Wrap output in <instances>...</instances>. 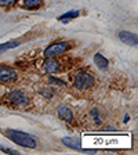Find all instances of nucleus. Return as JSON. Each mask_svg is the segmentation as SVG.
Instances as JSON below:
<instances>
[{
    "instance_id": "nucleus-1",
    "label": "nucleus",
    "mask_w": 138,
    "mask_h": 155,
    "mask_svg": "<svg viewBox=\"0 0 138 155\" xmlns=\"http://www.w3.org/2000/svg\"><path fill=\"white\" fill-rule=\"evenodd\" d=\"M4 134L18 145H22L26 148H35L36 147V139L28 133L19 132V130H4Z\"/></svg>"
},
{
    "instance_id": "nucleus-2",
    "label": "nucleus",
    "mask_w": 138,
    "mask_h": 155,
    "mask_svg": "<svg viewBox=\"0 0 138 155\" xmlns=\"http://www.w3.org/2000/svg\"><path fill=\"white\" fill-rule=\"evenodd\" d=\"M94 84V78L91 74H88V72H77L76 76H75V86L77 87V89H82V90H84V89H88V87H91Z\"/></svg>"
},
{
    "instance_id": "nucleus-3",
    "label": "nucleus",
    "mask_w": 138,
    "mask_h": 155,
    "mask_svg": "<svg viewBox=\"0 0 138 155\" xmlns=\"http://www.w3.org/2000/svg\"><path fill=\"white\" fill-rule=\"evenodd\" d=\"M69 48L66 42H57L50 45L47 48L44 50V55L46 57H55V55H61L62 53H65Z\"/></svg>"
},
{
    "instance_id": "nucleus-4",
    "label": "nucleus",
    "mask_w": 138,
    "mask_h": 155,
    "mask_svg": "<svg viewBox=\"0 0 138 155\" xmlns=\"http://www.w3.org/2000/svg\"><path fill=\"white\" fill-rule=\"evenodd\" d=\"M8 100L11 101V104H14V105H17V107H24L29 103V100L26 98L25 94H22L21 91H17V90L11 91V93L8 94Z\"/></svg>"
},
{
    "instance_id": "nucleus-5",
    "label": "nucleus",
    "mask_w": 138,
    "mask_h": 155,
    "mask_svg": "<svg viewBox=\"0 0 138 155\" xmlns=\"http://www.w3.org/2000/svg\"><path fill=\"white\" fill-rule=\"evenodd\" d=\"M17 78V74L14 69L8 67H0V82H10Z\"/></svg>"
},
{
    "instance_id": "nucleus-6",
    "label": "nucleus",
    "mask_w": 138,
    "mask_h": 155,
    "mask_svg": "<svg viewBox=\"0 0 138 155\" xmlns=\"http://www.w3.org/2000/svg\"><path fill=\"white\" fill-rule=\"evenodd\" d=\"M119 38L123 43H127V45H131V46H135L138 42L137 35H134V33H131V32H127V31H122V32L119 33Z\"/></svg>"
},
{
    "instance_id": "nucleus-7",
    "label": "nucleus",
    "mask_w": 138,
    "mask_h": 155,
    "mask_svg": "<svg viewBox=\"0 0 138 155\" xmlns=\"http://www.w3.org/2000/svg\"><path fill=\"white\" fill-rule=\"evenodd\" d=\"M58 116L61 118L62 120H66V122H71L73 119V115H72V111L65 105L58 107Z\"/></svg>"
},
{
    "instance_id": "nucleus-8",
    "label": "nucleus",
    "mask_w": 138,
    "mask_h": 155,
    "mask_svg": "<svg viewBox=\"0 0 138 155\" xmlns=\"http://www.w3.org/2000/svg\"><path fill=\"white\" fill-rule=\"evenodd\" d=\"M44 69L48 72V74H53V72L58 71V62L55 60H53L51 57H48V60L44 62Z\"/></svg>"
},
{
    "instance_id": "nucleus-9",
    "label": "nucleus",
    "mask_w": 138,
    "mask_h": 155,
    "mask_svg": "<svg viewBox=\"0 0 138 155\" xmlns=\"http://www.w3.org/2000/svg\"><path fill=\"white\" fill-rule=\"evenodd\" d=\"M94 62H95V65L98 68H102V69H105V68H108V65H109V62H108V60H106L105 57H104L102 54H95L94 55Z\"/></svg>"
},
{
    "instance_id": "nucleus-10",
    "label": "nucleus",
    "mask_w": 138,
    "mask_h": 155,
    "mask_svg": "<svg viewBox=\"0 0 138 155\" xmlns=\"http://www.w3.org/2000/svg\"><path fill=\"white\" fill-rule=\"evenodd\" d=\"M43 0H24V6L29 10H35V8H39L42 6Z\"/></svg>"
},
{
    "instance_id": "nucleus-11",
    "label": "nucleus",
    "mask_w": 138,
    "mask_h": 155,
    "mask_svg": "<svg viewBox=\"0 0 138 155\" xmlns=\"http://www.w3.org/2000/svg\"><path fill=\"white\" fill-rule=\"evenodd\" d=\"M62 141H64L65 145H68V147H71V148H80V144H79V140L76 139H71V137H65V139H62Z\"/></svg>"
},
{
    "instance_id": "nucleus-12",
    "label": "nucleus",
    "mask_w": 138,
    "mask_h": 155,
    "mask_svg": "<svg viewBox=\"0 0 138 155\" xmlns=\"http://www.w3.org/2000/svg\"><path fill=\"white\" fill-rule=\"evenodd\" d=\"M19 46V40H13V42H7L4 45H0V53L7 51L10 48H14V47H18Z\"/></svg>"
},
{
    "instance_id": "nucleus-13",
    "label": "nucleus",
    "mask_w": 138,
    "mask_h": 155,
    "mask_svg": "<svg viewBox=\"0 0 138 155\" xmlns=\"http://www.w3.org/2000/svg\"><path fill=\"white\" fill-rule=\"evenodd\" d=\"M76 17H79V11H77V10H73V11H69V13H66V14H64V15L59 17V21H62V22H68L69 19L76 18Z\"/></svg>"
},
{
    "instance_id": "nucleus-14",
    "label": "nucleus",
    "mask_w": 138,
    "mask_h": 155,
    "mask_svg": "<svg viewBox=\"0 0 138 155\" xmlns=\"http://www.w3.org/2000/svg\"><path fill=\"white\" fill-rule=\"evenodd\" d=\"M14 3H15V0H0V6H3V7H8Z\"/></svg>"
},
{
    "instance_id": "nucleus-15",
    "label": "nucleus",
    "mask_w": 138,
    "mask_h": 155,
    "mask_svg": "<svg viewBox=\"0 0 138 155\" xmlns=\"http://www.w3.org/2000/svg\"><path fill=\"white\" fill-rule=\"evenodd\" d=\"M91 115L94 116V119H95V122H97V123H101L100 118H98V116H97V111H93V112H91Z\"/></svg>"
},
{
    "instance_id": "nucleus-16",
    "label": "nucleus",
    "mask_w": 138,
    "mask_h": 155,
    "mask_svg": "<svg viewBox=\"0 0 138 155\" xmlns=\"http://www.w3.org/2000/svg\"><path fill=\"white\" fill-rule=\"evenodd\" d=\"M4 152H7V154H18V151H14V150H7V148H2Z\"/></svg>"
}]
</instances>
